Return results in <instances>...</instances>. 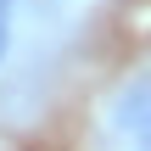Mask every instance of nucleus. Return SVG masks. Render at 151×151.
Segmentation results:
<instances>
[{"label":"nucleus","mask_w":151,"mask_h":151,"mask_svg":"<svg viewBox=\"0 0 151 151\" xmlns=\"http://www.w3.org/2000/svg\"><path fill=\"white\" fill-rule=\"evenodd\" d=\"M112 118H118V129H123V134H129V140H134L140 151H151V78L129 84V90L118 95Z\"/></svg>","instance_id":"nucleus-1"},{"label":"nucleus","mask_w":151,"mask_h":151,"mask_svg":"<svg viewBox=\"0 0 151 151\" xmlns=\"http://www.w3.org/2000/svg\"><path fill=\"white\" fill-rule=\"evenodd\" d=\"M11 11H17V0H0V62L11 50Z\"/></svg>","instance_id":"nucleus-2"}]
</instances>
